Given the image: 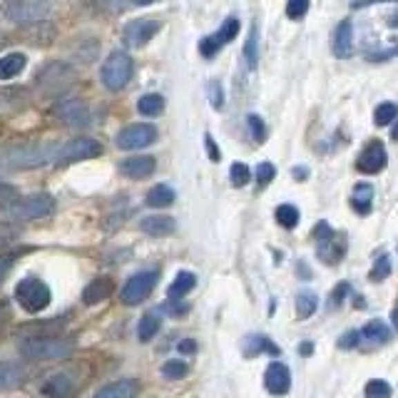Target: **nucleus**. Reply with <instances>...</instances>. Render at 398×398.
I'll use <instances>...</instances> for the list:
<instances>
[{"label":"nucleus","mask_w":398,"mask_h":398,"mask_svg":"<svg viewBox=\"0 0 398 398\" xmlns=\"http://www.w3.org/2000/svg\"><path fill=\"white\" fill-rule=\"evenodd\" d=\"M57 147L60 144H18L3 155V164L8 169H40L57 162Z\"/></svg>","instance_id":"1"},{"label":"nucleus","mask_w":398,"mask_h":398,"mask_svg":"<svg viewBox=\"0 0 398 398\" xmlns=\"http://www.w3.org/2000/svg\"><path fill=\"white\" fill-rule=\"evenodd\" d=\"M75 341L62 336H30L20 341V354L30 361H57L73 354Z\"/></svg>","instance_id":"2"},{"label":"nucleus","mask_w":398,"mask_h":398,"mask_svg":"<svg viewBox=\"0 0 398 398\" xmlns=\"http://www.w3.org/2000/svg\"><path fill=\"white\" fill-rule=\"evenodd\" d=\"M8 18L18 25H35L50 18L53 0H8L3 8Z\"/></svg>","instance_id":"3"},{"label":"nucleus","mask_w":398,"mask_h":398,"mask_svg":"<svg viewBox=\"0 0 398 398\" xmlns=\"http://www.w3.org/2000/svg\"><path fill=\"white\" fill-rule=\"evenodd\" d=\"M314 236H316L319 259L326 261L329 267H334L336 261L343 259V254H346V236L331 229L329 222H319L316 229H314Z\"/></svg>","instance_id":"4"},{"label":"nucleus","mask_w":398,"mask_h":398,"mask_svg":"<svg viewBox=\"0 0 398 398\" xmlns=\"http://www.w3.org/2000/svg\"><path fill=\"white\" fill-rule=\"evenodd\" d=\"M130 77H132V57L127 53H122V50L112 53L105 60V65H102V70H100V80L112 93L122 90L130 82Z\"/></svg>","instance_id":"5"},{"label":"nucleus","mask_w":398,"mask_h":398,"mask_svg":"<svg viewBox=\"0 0 398 398\" xmlns=\"http://www.w3.org/2000/svg\"><path fill=\"white\" fill-rule=\"evenodd\" d=\"M55 199L50 194H30V197L15 199L10 205V217L15 222H32V219H43L48 214H53Z\"/></svg>","instance_id":"6"},{"label":"nucleus","mask_w":398,"mask_h":398,"mask_svg":"<svg viewBox=\"0 0 398 398\" xmlns=\"http://www.w3.org/2000/svg\"><path fill=\"white\" fill-rule=\"evenodd\" d=\"M15 298H18V304L23 306L25 311L37 314V311L48 309L50 289L40 279H23L15 286Z\"/></svg>","instance_id":"7"},{"label":"nucleus","mask_w":398,"mask_h":398,"mask_svg":"<svg viewBox=\"0 0 398 398\" xmlns=\"http://www.w3.org/2000/svg\"><path fill=\"white\" fill-rule=\"evenodd\" d=\"M102 155V144L93 137H77V140H70V142H62L57 147V162L60 164H68V162H82V160H93V157Z\"/></svg>","instance_id":"8"},{"label":"nucleus","mask_w":398,"mask_h":398,"mask_svg":"<svg viewBox=\"0 0 398 398\" xmlns=\"http://www.w3.org/2000/svg\"><path fill=\"white\" fill-rule=\"evenodd\" d=\"M155 281H157L155 272L135 274V276H130V279H127V284L122 286V292H120V301H122L124 306L142 304L144 298L152 294V289H155Z\"/></svg>","instance_id":"9"},{"label":"nucleus","mask_w":398,"mask_h":398,"mask_svg":"<svg viewBox=\"0 0 398 398\" xmlns=\"http://www.w3.org/2000/svg\"><path fill=\"white\" fill-rule=\"evenodd\" d=\"M236 35H239V18L229 15L217 32H211V35H207L199 40V53H202V57H214L219 50H222L224 45H229Z\"/></svg>","instance_id":"10"},{"label":"nucleus","mask_w":398,"mask_h":398,"mask_svg":"<svg viewBox=\"0 0 398 398\" xmlns=\"http://www.w3.org/2000/svg\"><path fill=\"white\" fill-rule=\"evenodd\" d=\"M157 140V127L147 122L127 124L124 130L117 135V147L120 149H144Z\"/></svg>","instance_id":"11"},{"label":"nucleus","mask_w":398,"mask_h":398,"mask_svg":"<svg viewBox=\"0 0 398 398\" xmlns=\"http://www.w3.org/2000/svg\"><path fill=\"white\" fill-rule=\"evenodd\" d=\"M82 379H77L73 371H60L53 373L43 383V393L48 398H75L82 391Z\"/></svg>","instance_id":"12"},{"label":"nucleus","mask_w":398,"mask_h":398,"mask_svg":"<svg viewBox=\"0 0 398 398\" xmlns=\"http://www.w3.org/2000/svg\"><path fill=\"white\" fill-rule=\"evenodd\" d=\"M160 32V20L155 18H137L124 25L122 40L127 48H144L152 37Z\"/></svg>","instance_id":"13"},{"label":"nucleus","mask_w":398,"mask_h":398,"mask_svg":"<svg viewBox=\"0 0 398 398\" xmlns=\"http://www.w3.org/2000/svg\"><path fill=\"white\" fill-rule=\"evenodd\" d=\"M386 164H388V152H386L381 140L366 142V147L361 149L359 157H356V169L363 174H379Z\"/></svg>","instance_id":"14"},{"label":"nucleus","mask_w":398,"mask_h":398,"mask_svg":"<svg viewBox=\"0 0 398 398\" xmlns=\"http://www.w3.org/2000/svg\"><path fill=\"white\" fill-rule=\"evenodd\" d=\"M55 117L70 127H85V124H90V107L85 100H62L55 105Z\"/></svg>","instance_id":"15"},{"label":"nucleus","mask_w":398,"mask_h":398,"mask_svg":"<svg viewBox=\"0 0 398 398\" xmlns=\"http://www.w3.org/2000/svg\"><path fill=\"white\" fill-rule=\"evenodd\" d=\"M331 53H334L339 60H348L354 55V23L348 18H343L341 23L334 28V35H331Z\"/></svg>","instance_id":"16"},{"label":"nucleus","mask_w":398,"mask_h":398,"mask_svg":"<svg viewBox=\"0 0 398 398\" xmlns=\"http://www.w3.org/2000/svg\"><path fill=\"white\" fill-rule=\"evenodd\" d=\"M264 386L272 396H286L289 388H292V373H289V366L281 363V361H274L269 363L267 373H264Z\"/></svg>","instance_id":"17"},{"label":"nucleus","mask_w":398,"mask_h":398,"mask_svg":"<svg viewBox=\"0 0 398 398\" xmlns=\"http://www.w3.org/2000/svg\"><path fill=\"white\" fill-rule=\"evenodd\" d=\"M157 169V162L155 157H147V155H140V157H127V160L120 162V172L130 180H144L149 174Z\"/></svg>","instance_id":"18"},{"label":"nucleus","mask_w":398,"mask_h":398,"mask_svg":"<svg viewBox=\"0 0 398 398\" xmlns=\"http://www.w3.org/2000/svg\"><path fill=\"white\" fill-rule=\"evenodd\" d=\"M140 393V383L135 379H122V381H115V383H107L102 386L95 398H135Z\"/></svg>","instance_id":"19"},{"label":"nucleus","mask_w":398,"mask_h":398,"mask_svg":"<svg viewBox=\"0 0 398 398\" xmlns=\"http://www.w3.org/2000/svg\"><path fill=\"white\" fill-rule=\"evenodd\" d=\"M112 279H107V276H100V279L90 281V284L85 286V292H82V301H85L87 306H95L100 304V301H105V298L112 296Z\"/></svg>","instance_id":"20"},{"label":"nucleus","mask_w":398,"mask_h":398,"mask_svg":"<svg viewBox=\"0 0 398 398\" xmlns=\"http://www.w3.org/2000/svg\"><path fill=\"white\" fill-rule=\"evenodd\" d=\"M351 209H354L356 214H361V217L371 214V209H373V184H368V182H359V184L354 187V194H351Z\"/></svg>","instance_id":"21"},{"label":"nucleus","mask_w":398,"mask_h":398,"mask_svg":"<svg viewBox=\"0 0 398 398\" xmlns=\"http://www.w3.org/2000/svg\"><path fill=\"white\" fill-rule=\"evenodd\" d=\"M361 339L368 343H388L391 341V329H388V323L381 321V319H371V321L359 331Z\"/></svg>","instance_id":"22"},{"label":"nucleus","mask_w":398,"mask_h":398,"mask_svg":"<svg viewBox=\"0 0 398 398\" xmlns=\"http://www.w3.org/2000/svg\"><path fill=\"white\" fill-rule=\"evenodd\" d=\"M25 379V368L20 363H0V391L18 388Z\"/></svg>","instance_id":"23"},{"label":"nucleus","mask_w":398,"mask_h":398,"mask_svg":"<svg viewBox=\"0 0 398 398\" xmlns=\"http://www.w3.org/2000/svg\"><path fill=\"white\" fill-rule=\"evenodd\" d=\"M140 227H142V231H144V234H149V236H169L174 231V219L157 214V217L142 219V222H140Z\"/></svg>","instance_id":"24"},{"label":"nucleus","mask_w":398,"mask_h":398,"mask_svg":"<svg viewBox=\"0 0 398 398\" xmlns=\"http://www.w3.org/2000/svg\"><path fill=\"white\" fill-rule=\"evenodd\" d=\"M25 55L23 53H10L0 57V80H12L25 70Z\"/></svg>","instance_id":"25"},{"label":"nucleus","mask_w":398,"mask_h":398,"mask_svg":"<svg viewBox=\"0 0 398 398\" xmlns=\"http://www.w3.org/2000/svg\"><path fill=\"white\" fill-rule=\"evenodd\" d=\"M194 284H197V276H194L192 272H180L177 276H174L172 286H169L167 296L172 298V301H180V298H184L187 294L192 292Z\"/></svg>","instance_id":"26"},{"label":"nucleus","mask_w":398,"mask_h":398,"mask_svg":"<svg viewBox=\"0 0 398 398\" xmlns=\"http://www.w3.org/2000/svg\"><path fill=\"white\" fill-rule=\"evenodd\" d=\"M147 207H155V209H164L174 202V189L169 184H155L147 192Z\"/></svg>","instance_id":"27"},{"label":"nucleus","mask_w":398,"mask_h":398,"mask_svg":"<svg viewBox=\"0 0 398 398\" xmlns=\"http://www.w3.org/2000/svg\"><path fill=\"white\" fill-rule=\"evenodd\" d=\"M137 110H140V115H144V117H157V115L164 112V97L157 93L142 95V97L137 100Z\"/></svg>","instance_id":"28"},{"label":"nucleus","mask_w":398,"mask_h":398,"mask_svg":"<svg viewBox=\"0 0 398 398\" xmlns=\"http://www.w3.org/2000/svg\"><path fill=\"white\" fill-rule=\"evenodd\" d=\"M244 60H247V68L254 70L259 65V28L252 25L247 37V45H244Z\"/></svg>","instance_id":"29"},{"label":"nucleus","mask_w":398,"mask_h":398,"mask_svg":"<svg viewBox=\"0 0 398 398\" xmlns=\"http://www.w3.org/2000/svg\"><path fill=\"white\" fill-rule=\"evenodd\" d=\"M160 334V314H144L140 319V326H137V336H140V341H152L155 336Z\"/></svg>","instance_id":"30"},{"label":"nucleus","mask_w":398,"mask_h":398,"mask_svg":"<svg viewBox=\"0 0 398 398\" xmlns=\"http://www.w3.org/2000/svg\"><path fill=\"white\" fill-rule=\"evenodd\" d=\"M398 120V105L396 102H381L376 110H373V124L376 127H388Z\"/></svg>","instance_id":"31"},{"label":"nucleus","mask_w":398,"mask_h":398,"mask_svg":"<svg viewBox=\"0 0 398 398\" xmlns=\"http://www.w3.org/2000/svg\"><path fill=\"white\" fill-rule=\"evenodd\" d=\"M319 309V296L314 292H298L296 296V316L309 319Z\"/></svg>","instance_id":"32"},{"label":"nucleus","mask_w":398,"mask_h":398,"mask_svg":"<svg viewBox=\"0 0 398 398\" xmlns=\"http://www.w3.org/2000/svg\"><path fill=\"white\" fill-rule=\"evenodd\" d=\"M274 217H276V222L284 227V229H294L298 224V209L294 205H279L276 207V211H274Z\"/></svg>","instance_id":"33"},{"label":"nucleus","mask_w":398,"mask_h":398,"mask_svg":"<svg viewBox=\"0 0 398 398\" xmlns=\"http://www.w3.org/2000/svg\"><path fill=\"white\" fill-rule=\"evenodd\" d=\"M187 373H189V366L180 359H172V361H167V363H162V376L167 381H182Z\"/></svg>","instance_id":"34"},{"label":"nucleus","mask_w":398,"mask_h":398,"mask_svg":"<svg viewBox=\"0 0 398 398\" xmlns=\"http://www.w3.org/2000/svg\"><path fill=\"white\" fill-rule=\"evenodd\" d=\"M391 256L388 254H381L379 259L373 261V269L368 272V279L371 281H383V279H388L391 276Z\"/></svg>","instance_id":"35"},{"label":"nucleus","mask_w":398,"mask_h":398,"mask_svg":"<svg viewBox=\"0 0 398 398\" xmlns=\"http://www.w3.org/2000/svg\"><path fill=\"white\" fill-rule=\"evenodd\" d=\"M20 236H23V229H20V227L0 222V249H8V247H12V244H18Z\"/></svg>","instance_id":"36"},{"label":"nucleus","mask_w":398,"mask_h":398,"mask_svg":"<svg viewBox=\"0 0 398 398\" xmlns=\"http://www.w3.org/2000/svg\"><path fill=\"white\" fill-rule=\"evenodd\" d=\"M366 398H391V383L383 379H371L366 383Z\"/></svg>","instance_id":"37"},{"label":"nucleus","mask_w":398,"mask_h":398,"mask_svg":"<svg viewBox=\"0 0 398 398\" xmlns=\"http://www.w3.org/2000/svg\"><path fill=\"white\" fill-rule=\"evenodd\" d=\"M398 57V40L391 43L388 48H379V50H366V60L368 62H388Z\"/></svg>","instance_id":"38"},{"label":"nucleus","mask_w":398,"mask_h":398,"mask_svg":"<svg viewBox=\"0 0 398 398\" xmlns=\"http://www.w3.org/2000/svg\"><path fill=\"white\" fill-rule=\"evenodd\" d=\"M229 180L234 187H244V184H249V180H252V172H249V167L244 162H234L229 169Z\"/></svg>","instance_id":"39"},{"label":"nucleus","mask_w":398,"mask_h":398,"mask_svg":"<svg viewBox=\"0 0 398 398\" xmlns=\"http://www.w3.org/2000/svg\"><path fill=\"white\" fill-rule=\"evenodd\" d=\"M247 124H249V132H252V140L254 142H264L267 140V124L259 115H249L247 117Z\"/></svg>","instance_id":"40"},{"label":"nucleus","mask_w":398,"mask_h":398,"mask_svg":"<svg viewBox=\"0 0 398 398\" xmlns=\"http://www.w3.org/2000/svg\"><path fill=\"white\" fill-rule=\"evenodd\" d=\"M249 341L254 343L252 348H247V356H254V354H261V351H269V354H279V348L274 346L272 341H269L267 336H252Z\"/></svg>","instance_id":"41"},{"label":"nucleus","mask_w":398,"mask_h":398,"mask_svg":"<svg viewBox=\"0 0 398 398\" xmlns=\"http://www.w3.org/2000/svg\"><path fill=\"white\" fill-rule=\"evenodd\" d=\"M309 12V0H289L286 3V18L301 20Z\"/></svg>","instance_id":"42"},{"label":"nucleus","mask_w":398,"mask_h":398,"mask_svg":"<svg viewBox=\"0 0 398 398\" xmlns=\"http://www.w3.org/2000/svg\"><path fill=\"white\" fill-rule=\"evenodd\" d=\"M274 177H276V167H274L272 162H261L259 167H256V184L259 187H267Z\"/></svg>","instance_id":"43"},{"label":"nucleus","mask_w":398,"mask_h":398,"mask_svg":"<svg viewBox=\"0 0 398 398\" xmlns=\"http://www.w3.org/2000/svg\"><path fill=\"white\" fill-rule=\"evenodd\" d=\"M348 292H351V284H348V281H339V286H336L334 292L329 294V309H336V306H341Z\"/></svg>","instance_id":"44"},{"label":"nucleus","mask_w":398,"mask_h":398,"mask_svg":"<svg viewBox=\"0 0 398 398\" xmlns=\"http://www.w3.org/2000/svg\"><path fill=\"white\" fill-rule=\"evenodd\" d=\"M18 199V189L12 184H6L0 182V209H10V205Z\"/></svg>","instance_id":"45"},{"label":"nucleus","mask_w":398,"mask_h":398,"mask_svg":"<svg viewBox=\"0 0 398 398\" xmlns=\"http://www.w3.org/2000/svg\"><path fill=\"white\" fill-rule=\"evenodd\" d=\"M361 341V334H359V329H354V331H346V334L339 339V348H343V351H351V348H356V343Z\"/></svg>","instance_id":"46"},{"label":"nucleus","mask_w":398,"mask_h":398,"mask_svg":"<svg viewBox=\"0 0 398 398\" xmlns=\"http://www.w3.org/2000/svg\"><path fill=\"white\" fill-rule=\"evenodd\" d=\"M209 97H211V105L217 107V110H222V107H224V95H222V85H219L217 80L209 85Z\"/></svg>","instance_id":"47"},{"label":"nucleus","mask_w":398,"mask_h":398,"mask_svg":"<svg viewBox=\"0 0 398 398\" xmlns=\"http://www.w3.org/2000/svg\"><path fill=\"white\" fill-rule=\"evenodd\" d=\"M205 144H207V155L211 157V162H219V160H222V152H219L217 142L211 140V135H207V137H205Z\"/></svg>","instance_id":"48"},{"label":"nucleus","mask_w":398,"mask_h":398,"mask_svg":"<svg viewBox=\"0 0 398 398\" xmlns=\"http://www.w3.org/2000/svg\"><path fill=\"white\" fill-rule=\"evenodd\" d=\"M379 3H398V0H351V10H363V8L379 6Z\"/></svg>","instance_id":"49"},{"label":"nucleus","mask_w":398,"mask_h":398,"mask_svg":"<svg viewBox=\"0 0 398 398\" xmlns=\"http://www.w3.org/2000/svg\"><path fill=\"white\" fill-rule=\"evenodd\" d=\"M180 351H182V354H194V351H197V343H194L192 339H182Z\"/></svg>","instance_id":"50"},{"label":"nucleus","mask_w":398,"mask_h":398,"mask_svg":"<svg viewBox=\"0 0 398 398\" xmlns=\"http://www.w3.org/2000/svg\"><path fill=\"white\" fill-rule=\"evenodd\" d=\"M8 316H10V306H8V301L3 296H0V323H6Z\"/></svg>","instance_id":"51"},{"label":"nucleus","mask_w":398,"mask_h":398,"mask_svg":"<svg viewBox=\"0 0 398 398\" xmlns=\"http://www.w3.org/2000/svg\"><path fill=\"white\" fill-rule=\"evenodd\" d=\"M10 256H0V279H3V276H6V272L8 269H10Z\"/></svg>","instance_id":"52"},{"label":"nucleus","mask_w":398,"mask_h":398,"mask_svg":"<svg viewBox=\"0 0 398 398\" xmlns=\"http://www.w3.org/2000/svg\"><path fill=\"white\" fill-rule=\"evenodd\" d=\"M298 354H301V356H311V354H314V343L304 341V343H301V348H298Z\"/></svg>","instance_id":"53"},{"label":"nucleus","mask_w":398,"mask_h":398,"mask_svg":"<svg viewBox=\"0 0 398 398\" xmlns=\"http://www.w3.org/2000/svg\"><path fill=\"white\" fill-rule=\"evenodd\" d=\"M294 177H296V180H306V177H309V169H306V167H294Z\"/></svg>","instance_id":"54"},{"label":"nucleus","mask_w":398,"mask_h":398,"mask_svg":"<svg viewBox=\"0 0 398 398\" xmlns=\"http://www.w3.org/2000/svg\"><path fill=\"white\" fill-rule=\"evenodd\" d=\"M354 306H356V309H366V301H363V296L354 294Z\"/></svg>","instance_id":"55"},{"label":"nucleus","mask_w":398,"mask_h":398,"mask_svg":"<svg viewBox=\"0 0 398 398\" xmlns=\"http://www.w3.org/2000/svg\"><path fill=\"white\" fill-rule=\"evenodd\" d=\"M391 323H393V329L398 331V306H396V309L391 311Z\"/></svg>","instance_id":"56"},{"label":"nucleus","mask_w":398,"mask_h":398,"mask_svg":"<svg viewBox=\"0 0 398 398\" xmlns=\"http://www.w3.org/2000/svg\"><path fill=\"white\" fill-rule=\"evenodd\" d=\"M388 28H398V15H388Z\"/></svg>","instance_id":"57"},{"label":"nucleus","mask_w":398,"mask_h":398,"mask_svg":"<svg viewBox=\"0 0 398 398\" xmlns=\"http://www.w3.org/2000/svg\"><path fill=\"white\" fill-rule=\"evenodd\" d=\"M391 140H393V142H398V120H396V124L391 127Z\"/></svg>","instance_id":"58"},{"label":"nucleus","mask_w":398,"mask_h":398,"mask_svg":"<svg viewBox=\"0 0 398 398\" xmlns=\"http://www.w3.org/2000/svg\"><path fill=\"white\" fill-rule=\"evenodd\" d=\"M135 6H149V3H155V0H132Z\"/></svg>","instance_id":"59"},{"label":"nucleus","mask_w":398,"mask_h":398,"mask_svg":"<svg viewBox=\"0 0 398 398\" xmlns=\"http://www.w3.org/2000/svg\"><path fill=\"white\" fill-rule=\"evenodd\" d=\"M3 45H6V35H3V32H0V48H3Z\"/></svg>","instance_id":"60"}]
</instances>
